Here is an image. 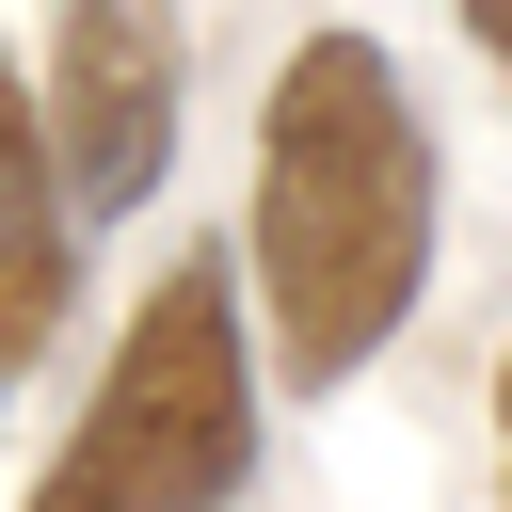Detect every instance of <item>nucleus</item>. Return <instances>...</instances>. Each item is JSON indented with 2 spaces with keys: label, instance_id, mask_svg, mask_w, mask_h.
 Instances as JSON below:
<instances>
[{
  "label": "nucleus",
  "instance_id": "nucleus-1",
  "mask_svg": "<svg viewBox=\"0 0 512 512\" xmlns=\"http://www.w3.org/2000/svg\"><path fill=\"white\" fill-rule=\"evenodd\" d=\"M432 240H448V176H432V112H416L400 48L304 32L256 96V192H240L272 384L336 400L352 368H384L400 320L432 304Z\"/></svg>",
  "mask_w": 512,
  "mask_h": 512
},
{
  "label": "nucleus",
  "instance_id": "nucleus-3",
  "mask_svg": "<svg viewBox=\"0 0 512 512\" xmlns=\"http://www.w3.org/2000/svg\"><path fill=\"white\" fill-rule=\"evenodd\" d=\"M32 112H48V160H64V208L128 224L176 176V128H192V16L176 0H48Z\"/></svg>",
  "mask_w": 512,
  "mask_h": 512
},
{
  "label": "nucleus",
  "instance_id": "nucleus-4",
  "mask_svg": "<svg viewBox=\"0 0 512 512\" xmlns=\"http://www.w3.org/2000/svg\"><path fill=\"white\" fill-rule=\"evenodd\" d=\"M80 304V208H64V160H48V112H32V64L0 48V384L64 336Z\"/></svg>",
  "mask_w": 512,
  "mask_h": 512
},
{
  "label": "nucleus",
  "instance_id": "nucleus-6",
  "mask_svg": "<svg viewBox=\"0 0 512 512\" xmlns=\"http://www.w3.org/2000/svg\"><path fill=\"white\" fill-rule=\"evenodd\" d=\"M496 512H512V352H496Z\"/></svg>",
  "mask_w": 512,
  "mask_h": 512
},
{
  "label": "nucleus",
  "instance_id": "nucleus-2",
  "mask_svg": "<svg viewBox=\"0 0 512 512\" xmlns=\"http://www.w3.org/2000/svg\"><path fill=\"white\" fill-rule=\"evenodd\" d=\"M256 496V336H240V256H176L64 448L32 464L16 512H240Z\"/></svg>",
  "mask_w": 512,
  "mask_h": 512
},
{
  "label": "nucleus",
  "instance_id": "nucleus-5",
  "mask_svg": "<svg viewBox=\"0 0 512 512\" xmlns=\"http://www.w3.org/2000/svg\"><path fill=\"white\" fill-rule=\"evenodd\" d=\"M464 48L496 64V96H512V0H464Z\"/></svg>",
  "mask_w": 512,
  "mask_h": 512
}]
</instances>
